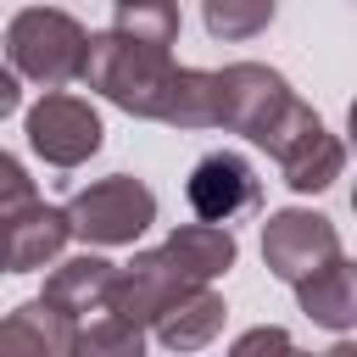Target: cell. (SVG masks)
Returning <instances> with one entry per match:
<instances>
[{"instance_id":"7","label":"cell","mask_w":357,"mask_h":357,"mask_svg":"<svg viewBox=\"0 0 357 357\" xmlns=\"http://www.w3.org/2000/svg\"><path fill=\"white\" fill-rule=\"evenodd\" d=\"M290 106H296V95L273 67H262V61H229L223 67V128L229 134L268 145L273 128L290 117Z\"/></svg>"},{"instance_id":"3","label":"cell","mask_w":357,"mask_h":357,"mask_svg":"<svg viewBox=\"0 0 357 357\" xmlns=\"http://www.w3.org/2000/svg\"><path fill=\"white\" fill-rule=\"evenodd\" d=\"M67 218H73V234L89 245H134L156 223V195L145 178L112 173V178H95L89 190H78L67 201Z\"/></svg>"},{"instance_id":"10","label":"cell","mask_w":357,"mask_h":357,"mask_svg":"<svg viewBox=\"0 0 357 357\" xmlns=\"http://www.w3.org/2000/svg\"><path fill=\"white\" fill-rule=\"evenodd\" d=\"M0 223H6V273H33V268H45L50 257H61V245H67V234H73L67 206H45V201H28V206L6 212Z\"/></svg>"},{"instance_id":"13","label":"cell","mask_w":357,"mask_h":357,"mask_svg":"<svg viewBox=\"0 0 357 357\" xmlns=\"http://www.w3.org/2000/svg\"><path fill=\"white\" fill-rule=\"evenodd\" d=\"M223 296L212 290V284H195L184 301H173L151 329H156V340L167 346V351H201V346H212V335L223 329Z\"/></svg>"},{"instance_id":"25","label":"cell","mask_w":357,"mask_h":357,"mask_svg":"<svg viewBox=\"0 0 357 357\" xmlns=\"http://www.w3.org/2000/svg\"><path fill=\"white\" fill-rule=\"evenodd\" d=\"M351 212H357V190H351Z\"/></svg>"},{"instance_id":"12","label":"cell","mask_w":357,"mask_h":357,"mask_svg":"<svg viewBox=\"0 0 357 357\" xmlns=\"http://www.w3.org/2000/svg\"><path fill=\"white\" fill-rule=\"evenodd\" d=\"M112 284H117V262L106 257H73L45 279V301H56L61 312L84 318V312H112Z\"/></svg>"},{"instance_id":"16","label":"cell","mask_w":357,"mask_h":357,"mask_svg":"<svg viewBox=\"0 0 357 357\" xmlns=\"http://www.w3.org/2000/svg\"><path fill=\"white\" fill-rule=\"evenodd\" d=\"M167 251H173L178 268H184L190 279H201V284H212L218 273H229L234 257H240L229 223H184V229L167 234Z\"/></svg>"},{"instance_id":"17","label":"cell","mask_w":357,"mask_h":357,"mask_svg":"<svg viewBox=\"0 0 357 357\" xmlns=\"http://www.w3.org/2000/svg\"><path fill=\"white\" fill-rule=\"evenodd\" d=\"M273 6L279 0H201V17H206V33L212 39L240 45V39H257L273 22Z\"/></svg>"},{"instance_id":"8","label":"cell","mask_w":357,"mask_h":357,"mask_svg":"<svg viewBox=\"0 0 357 357\" xmlns=\"http://www.w3.org/2000/svg\"><path fill=\"white\" fill-rule=\"evenodd\" d=\"M195 284H201V279H190L167 245H162V251H139L134 262H123V268H117V284H112V312L145 329V324H156L173 301H184Z\"/></svg>"},{"instance_id":"14","label":"cell","mask_w":357,"mask_h":357,"mask_svg":"<svg viewBox=\"0 0 357 357\" xmlns=\"http://www.w3.org/2000/svg\"><path fill=\"white\" fill-rule=\"evenodd\" d=\"M296 301H301V312H307L312 324H324V329H351V324H357V262L335 257L329 268H318L312 279L296 284Z\"/></svg>"},{"instance_id":"21","label":"cell","mask_w":357,"mask_h":357,"mask_svg":"<svg viewBox=\"0 0 357 357\" xmlns=\"http://www.w3.org/2000/svg\"><path fill=\"white\" fill-rule=\"evenodd\" d=\"M28 201H39V195H33L28 173H22V162L17 156H0V218L17 212V206H28Z\"/></svg>"},{"instance_id":"5","label":"cell","mask_w":357,"mask_h":357,"mask_svg":"<svg viewBox=\"0 0 357 357\" xmlns=\"http://www.w3.org/2000/svg\"><path fill=\"white\" fill-rule=\"evenodd\" d=\"M22 128H28L33 156H45L50 167H78V162H89V156L100 151V134H106L100 117H95V106L78 100V95H67V89H45V95L28 106Z\"/></svg>"},{"instance_id":"15","label":"cell","mask_w":357,"mask_h":357,"mask_svg":"<svg viewBox=\"0 0 357 357\" xmlns=\"http://www.w3.org/2000/svg\"><path fill=\"white\" fill-rule=\"evenodd\" d=\"M167 128H223V73L206 67H178L167 89Z\"/></svg>"},{"instance_id":"23","label":"cell","mask_w":357,"mask_h":357,"mask_svg":"<svg viewBox=\"0 0 357 357\" xmlns=\"http://www.w3.org/2000/svg\"><path fill=\"white\" fill-rule=\"evenodd\" d=\"M324 357H357V340H335V346H329Z\"/></svg>"},{"instance_id":"6","label":"cell","mask_w":357,"mask_h":357,"mask_svg":"<svg viewBox=\"0 0 357 357\" xmlns=\"http://www.w3.org/2000/svg\"><path fill=\"white\" fill-rule=\"evenodd\" d=\"M340 257V234L324 212H307V206H284L262 223V262L273 279L284 284H301L312 279L318 268H329Z\"/></svg>"},{"instance_id":"24","label":"cell","mask_w":357,"mask_h":357,"mask_svg":"<svg viewBox=\"0 0 357 357\" xmlns=\"http://www.w3.org/2000/svg\"><path fill=\"white\" fill-rule=\"evenodd\" d=\"M346 134H351V145H357V100H351V112H346Z\"/></svg>"},{"instance_id":"11","label":"cell","mask_w":357,"mask_h":357,"mask_svg":"<svg viewBox=\"0 0 357 357\" xmlns=\"http://www.w3.org/2000/svg\"><path fill=\"white\" fill-rule=\"evenodd\" d=\"M73 346H78V318L45 296L22 301L0 324V357H73Z\"/></svg>"},{"instance_id":"1","label":"cell","mask_w":357,"mask_h":357,"mask_svg":"<svg viewBox=\"0 0 357 357\" xmlns=\"http://www.w3.org/2000/svg\"><path fill=\"white\" fill-rule=\"evenodd\" d=\"M173 73H178V67H173L167 50L139 45V39L117 33V28H106V33L89 39L84 84H89L95 95H106V100H112L117 112H128V117H151V123H162Z\"/></svg>"},{"instance_id":"2","label":"cell","mask_w":357,"mask_h":357,"mask_svg":"<svg viewBox=\"0 0 357 357\" xmlns=\"http://www.w3.org/2000/svg\"><path fill=\"white\" fill-rule=\"evenodd\" d=\"M89 28L56 6H28L6 22V61L33 78L39 89H67L73 78H84L89 61Z\"/></svg>"},{"instance_id":"19","label":"cell","mask_w":357,"mask_h":357,"mask_svg":"<svg viewBox=\"0 0 357 357\" xmlns=\"http://www.w3.org/2000/svg\"><path fill=\"white\" fill-rule=\"evenodd\" d=\"M73 357H145V329L128 324V318H117V312H106V318H95V324L78 329Z\"/></svg>"},{"instance_id":"22","label":"cell","mask_w":357,"mask_h":357,"mask_svg":"<svg viewBox=\"0 0 357 357\" xmlns=\"http://www.w3.org/2000/svg\"><path fill=\"white\" fill-rule=\"evenodd\" d=\"M0 112H17V67L0 73Z\"/></svg>"},{"instance_id":"4","label":"cell","mask_w":357,"mask_h":357,"mask_svg":"<svg viewBox=\"0 0 357 357\" xmlns=\"http://www.w3.org/2000/svg\"><path fill=\"white\" fill-rule=\"evenodd\" d=\"M273 162H279V173H284V184L296 190V195H318V190H329L335 178H340V167H346V145L324 128V117L312 112V106H290V117L273 128V139L262 145Z\"/></svg>"},{"instance_id":"9","label":"cell","mask_w":357,"mask_h":357,"mask_svg":"<svg viewBox=\"0 0 357 357\" xmlns=\"http://www.w3.org/2000/svg\"><path fill=\"white\" fill-rule=\"evenodd\" d=\"M184 195H190V206H195L201 223H234V218H245V212L262 206V184H257V173H251V162L234 156V151H212V156H201V162L190 167Z\"/></svg>"},{"instance_id":"18","label":"cell","mask_w":357,"mask_h":357,"mask_svg":"<svg viewBox=\"0 0 357 357\" xmlns=\"http://www.w3.org/2000/svg\"><path fill=\"white\" fill-rule=\"evenodd\" d=\"M112 28L128 33V39H139V45L167 50L178 39V6L173 0H117V22Z\"/></svg>"},{"instance_id":"20","label":"cell","mask_w":357,"mask_h":357,"mask_svg":"<svg viewBox=\"0 0 357 357\" xmlns=\"http://www.w3.org/2000/svg\"><path fill=\"white\" fill-rule=\"evenodd\" d=\"M229 357H312V351H301V346L290 340V329L257 324V329H245V335L229 346Z\"/></svg>"}]
</instances>
